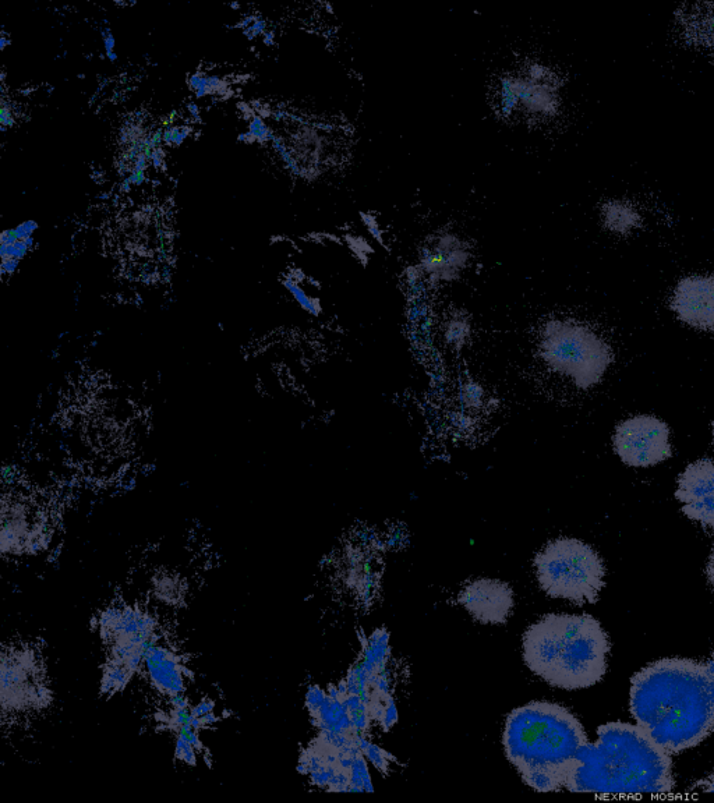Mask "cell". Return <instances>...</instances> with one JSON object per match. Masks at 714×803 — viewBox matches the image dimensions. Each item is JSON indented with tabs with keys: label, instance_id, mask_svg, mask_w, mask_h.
<instances>
[{
	"label": "cell",
	"instance_id": "cell-1",
	"mask_svg": "<svg viewBox=\"0 0 714 803\" xmlns=\"http://www.w3.org/2000/svg\"><path fill=\"white\" fill-rule=\"evenodd\" d=\"M629 710L671 755L701 745L714 732L706 663L671 657L646 665L631 679Z\"/></svg>",
	"mask_w": 714,
	"mask_h": 803
},
{
	"label": "cell",
	"instance_id": "cell-2",
	"mask_svg": "<svg viewBox=\"0 0 714 803\" xmlns=\"http://www.w3.org/2000/svg\"><path fill=\"white\" fill-rule=\"evenodd\" d=\"M673 760L638 724L609 723L576 753L565 790L602 795H666L674 791Z\"/></svg>",
	"mask_w": 714,
	"mask_h": 803
},
{
	"label": "cell",
	"instance_id": "cell-3",
	"mask_svg": "<svg viewBox=\"0 0 714 803\" xmlns=\"http://www.w3.org/2000/svg\"><path fill=\"white\" fill-rule=\"evenodd\" d=\"M588 742L581 721L558 703H528L505 721V756L537 792L565 788L576 753Z\"/></svg>",
	"mask_w": 714,
	"mask_h": 803
},
{
	"label": "cell",
	"instance_id": "cell-4",
	"mask_svg": "<svg viewBox=\"0 0 714 803\" xmlns=\"http://www.w3.org/2000/svg\"><path fill=\"white\" fill-rule=\"evenodd\" d=\"M610 650L609 635L588 614L544 615L522 638L526 667L564 691H581L603 681Z\"/></svg>",
	"mask_w": 714,
	"mask_h": 803
},
{
	"label": "cell",
	"instance_id": "cell-5",
	"mask_svg": "<svg viewBox=\"0 0 714 803\" xmlns=\"http://www.w3.org/2000/svg\"><path fill=\"white\" fill-rule=\"evenodd\" d=\"M543 592L553 599L596 604L606 586V567L595 548L572 537L550 541L533 561Z\"/></svg>",
	"mask_w": 714,
	"mask_h": 803
},
{
	"label": "cell",
	"instance_id": "cell-6",
	"mask_svg": "<svg viewBox=\"0 0 714 803\" xmlns=\"http://www.w3.org/2000/svg\"><path fill=\"white\" fill-rule=\"evenodd\" d=\"M537 349L551 370L571 378L581 389L599 384L614 360L609 343L588 325L575 321L553 320L544 324Z\"/></svg>",
	"mask_w": 714,
	"mask_h": 803
},
{
	"label": "cell",
	"instance_id": "cell-7",
	"mask_svg": "<svg viewBox=\"0 0 714 803\" xmlns=\"http://www.w3.org/2000/svg\"><path fill=\"white\" fill-rule=\"evenodd\" d=\"M615 452L625 465L632 468H650L673 455L670 428L655 416H636L615 428Z\"/></svg>",
	"mask_w": 714,
	"mask_h": 803
},
{
	"label": "cell",
	"instance_id": "cell-8",
	"mask_svg": "<svg viewBox=\"0 0 714 803\" xmlns=\"http://www.w3.org/2000/svg\"><path fill=\"white\" fill-rule=\"evenodd\" d=\"M35 654L30 650H3L2 703L3 711H23L47 706L48 689L42 670H37Z\"/></svg>",
	"mask_w": 714,
	"mask_h": 803
},
{
	"label": "cell",
	"instance_id": "cell-9",
	"mask_svg": "<svg viewBox=\"0 0 714 803\" xmlns=\"http://www.w3.org/2000/svg\"><path fill=\"white\" fill-rule=\"evenodd\" d=\"M459 604L483 625H504L514 611V590L496 579H476L458 594Z\"/></svg>",
	"mask_w": 714,
	"mask_h": 803
},
{
	"label": "cell",
	"instance_id": "cell-10",
	"mask_svg": "<svg viewBox=\"0 0 714 803\" xmlns=\"http://www.w3.org/2000/svg\"><path fill=\"white\" fill-rule=\"evenodd\" d=\"M675 498L685 516L714 529V462L701 459L678 477Z\"/></svg>",
	"mask_w": 714,
	"mask_h": 803
},
{
	"label": "cell",
	"instance_id": "cell-11",
	"mask_svg": "<svg viewBox=\"0 0 714 803\" xmlns=\"http://www.w3.org/2000/svg\"><path fill=\"white\" fill-rule=\"evenodd\" d=\"M671 310L682 323L703 331H714V277L682 279L671 297Z\"/></svg>",
	"mask_w": 714,
	"mask_h": 803
},
{
	"label": "cell",
	"instance_id": "cell-12",
	"mask_svg": "<svg viewBox=\"0 0 714 803\" xmlns=\"http://www.w3.org/2000/svg\"><path fill=\"white\" fill-rule=\"evenodd\" d=\"M470 258L468 247L455 235L434 237L423 247L420 268L436 282L457 281Z\"/></svg>",
	"mask_w": 714,
	"mask_h": 803
},
{
	"label": "cell",
	"instance_id": "cell-13",
	"mask_svg": "<svg viewBox=\"0 0 714 803\" xmlns=\"http://www.w3.org/2000/svg\"><path fill=\"white\" fill-rule=\"evenodd\" d=\"M143 665L151 684L168 700L186 695V675H190V671L175 650L154 642L148 647Z\"/></svg>",
	"mask_w": 714,
	"mask_h": 803
},
{
	"label": "cell",
	"instance_id": "cell-14",
	"mask_svg": "<svg viewBox=\"0 0 714 803\" xmlns=\"http://www.w3.org/2000/svg\"><path fill=\"white\" fill-rule=\"evenodd\" d=\"M603 225L609 231L627 235L634 229L641 226V215L635 210L634 205L625 201H609L602 207Z\"/></svg>",
	"mask_w": 714,
	"mask_h": 803
},
{
	"label": "cell",
	"instance_id": "cell-15",
	"mask_svg": "<svg viewBox=\"0 0 714 803\" xmlns=\"http://www.w3.org/2000/svg\"><path fill=\"white\" fill-rule=\"evenodd\" d=\"M470 323L465 316H455L445 325L444 338L448 345L455 349H462L470 338Z\"/></svg>",
	"mask_w": 714,
	"mask_h": 803
},
{
	"label": "cell",
	"instance_id": "cell-16",
	"mask_svg": "<svg viewBox=\"0 0 714 803\" xmlns=\"http://www.w3.org/2000/svg\"><path fill=\"white\" fill-rule=\"evenodd\" d=\"M284 286L286 290L293 296V299L298 302L299 306L302 307L303 310H306L307 313H310L311 316H318L321 313V306L320 302L317 299H313V297L307 295L305 289L300 288L298 279L295 278H286L284 281Z\"/></svg>",
	"mask_w": 714,
	"mask_h": 803
},
{
	"label": "cell",
	"instance_id": "cell-17",
	"mask_svg": "<svg viewBox=\"0 0 714 803\" xmlns=\"http://www.w3.org/2000/svg\"><path fill=\"white\" fill-rule=\"evenodd\" d=\"M461 399L463 406H466V408H479V406L483 405V388L479 387L475 382H469L461 391Z\"/></svg>",
	"mask_w": 714,
	"mask_h": 803
},
{
	"label": "cell",
	"instance_id": "cell-18",
	"mask_svg": "<svg viewBox=\"0 0 714 803\" xmlns=\"http://www.w3.org/2000/svg\"><path fill=\"white\" fill-rule=\"evenodd\" d=\"M249 133L252 134L258 143H272L275 139V133L272 132L271 127L265 125L264 120L260 116H254L250 120Z\"/></svg>",
	"mask_w": 714,
	"mask_h": 803
},
{
	"label": "cell",
	"instance_id": "cell-19",
	"mask_svg": "<svg viewBox=\"0 0 714 803\" xmlns=\"http://www.w3.org/2000/svg\"><path fill=\"white\" fill-rule=\"evenodd\" d=\"M193 129L189 125L173 127V147H180L187 140V137L192 136Z\"/></svg>",
	"mask_w": 714,
	"mask_h": 803
},
{
	"label": "cell",
	"instance_id": "cell-20",
	"mask_svg": "<svg viewBox=\"0 0 714 803\" xmlns=\"http://www.w3.org/2000/svg\"><path fill=\"white\" fill-rule=\"evenodd\" d=\"M102 41H104L105 55L115 52L116 40L109 27L101 28Z\"/></svg>",
	"mask_w": 714,
	"mask_h": 803
},
{
	"label": "cell",
	"instance_id": "cell-21",
	"mask_svg": "<svg viewBox=\"0 0 714 803\" xmlns=\"http://www.w3.org/2000/svg\"><path fill=\"white\" fill-rule=\"evenodd\" d=\"M692 791L705 792V794H714V773L706 777L705 780L698 781L692 787Z\"/></svg>",
	"mask_w": 714,
	"mask_h": 803
},
{
	"label": "cell",
	"instance_id": "cell-22",
	"mask_svg": "<svg viewBox=\"0 0 714 803\" xmlns=\"http://www.w3.org/2000/svg\"><path fill=\"white\" fill-rule=\"evenodd\" d=\"M19 265L20 261L13 260V258H9V260H2V264H0V272H2V277H6V275L12 277L14 272L17 271V268H19Z\"/></svg>",
	"mask_w": 714,
	"mask_h": 803
},
{
	"label": "cell",
	"instance_id": "cell-23",
	"mask_svg": "<svg viewBox=\"0 0 714 803\" xmlns=\"http://www.w3.org/2000/svg\"><path fill=\"white\" fill-rule=\"evenodd\" d=\"M205 76H207V74L201 72H197L192 74V76H189V79H187V87H189V90L192 91V93H196V91L199 90L201 84H203Z\"/></svg>",
	"mask_w": 714,
	"mask_h": 803
},
{
	"label": "cell",
	"instance_id": "cell-24",
	"mask_svg": "<svg viewBox=\"0 0 714 803\" xmlns=\"http://www.w3.org/2000/svg\"><path fill=\"white\" fill-rule=\"evenodd\" d=\"M16 123L13 111L9 108H0V126L12 127Z\"/></svg>",
	"mask_w": 714,
	"mask_h": 803
},
{
	"label": "cell",
	"instance_id": "cell-25",
	"mask_svg": "<svg viewBox=\"0 0 714 803\" xmlns=\"http://www.w3.org/2000/svg\"><path fill=\"white\" fill-rule=\"evenodd\" d=\"M127 178H129V180H130V182H132L133 186L140 187V186H143L144 183L147 182V172L146 171H134V169H133V172L130 173V175L127 176Z\"/></svg>",
	"mask_w": 714,
	"mask_h": 803
},
{
	"label": "cell",
	"instance_id": "cell-26",
	"mask_svg": "<svg viewBox=\"0 0 714 803\" xmlns=\"http://www.w3.org/2000/svg\"><path fill=\"white\" fill-rule=\"evenodd\" d=\"M268 23L264 19H258L256 23L253 24L252 27H249L250 33H252L254 38L260 37V35H264L265 31H267Z\"/></svg>",
	"mask_w": 714,
	"mask_h": 803
},
{
	"label": "cell",
	"instance_id": "cell-27",
	"mask_svg": "<svg viewBox=\"0 0 714 803\" xmlns=\"http://www.w3.org/2000/svg\"><path fill=\"white\" fill-rule=\"evenodd\" d=\"M706 668H708L710 693H712V702L714 706V653L708 661H706Z\"/></svg>",
	"mask_w": 714,
	"mask_h": 803
},
{
	"label": "cell",
	"instance_id": "cell-28",
	"mask_svg": "<svg viewBox=\"0 0 714 803\" xmlns=\"http://www.w3.org/2000/svg\"><path fill=\"white\" fill-rule=\"evenodd\" d=\"M17 242H19V239H17L14 229H6V231H3L2 235H0V244H14Z\"/></svg>",
	"mask_w": 714,
	"mask_h": 803
},
{
	"label": "cell",
	"instance_id": "cell-29",
	"mask_svg": "<svg viewBox=\"0 0 714 803\" xmlns=\"http://www.w3.org/2000/svg\"><path fill=\"white\" fill-rule=\"evenodd\" d=\"M706 576H708L709 583L714 589V543L712 553H710L708 565H706Z\"/></svg>",
	"mask_w": 714,
	"mask_h": 803
},
{
	"label": "cell",
	"instance_id": "cell-30",
	"mask_svg": "<svg viewBox=\"0 0 714 803\" xmlns=\"http://www.w3.org/2000/svg\"><path fill=\"white\" fill-rule=\"evenodd\" d=\"M164 144V129L162 127H157V129L153 132V144H151V148H159L162 147Z\"/></svg>",
	"mask_w": 714,
	"mask_h": 803
},
{
	"label": "cell",
	"instance_id": "cell-31",
	"mask_svg": "<svg viewBox=\"0 0 714 803\" xmlns=\"http://www.w3.org/2000/svg\"><path fill=\"white\" fill-rule=\"evenodd\" d=\"M173 127L175 125H169L164 127V145L165 147H173Z\"/></svg>",
	"mask_w": 714,
	"mask_h": 803
},
{
	"label": "cell",
	"instance_id": "cell-32",
	"mask_svg": "<svg viewBox=\"0 0 714 803\" xmlns=\"http://www.w3.org/2000/svg\"><path fill=\"white\" fill-rule=\"evenodd\" d=\"M9 45H12V40L9 38V34L5 31V26H2V33H0V51H5Z\"/></svg>",
	"mask_w": 714,
	"mask_h": 803
},
{
	"label": "cell",
	"instance_id": "cell-33",
	"mask_svg": "<svg viewBox=\"0 0 714 803\" xmlns=\"http://www.w3.org/2000/svg\"><path fill=\"white\" fill-rule=\"evenodd\" d=\"M133 190L132 182H130L129 178H125L122 182L119 183V193L120 194H129L130 191Z\"/></svg>",
	"mask_w": 714,
	"mask_h": 803
},
{
	"label": "cell",
	"instance_id": "cell-34",
	"mask_svg": "<svg viewBox=\"0 0 714 803\" xmlns=\"http://www.w3.org/2000/svg\"><path fill=\"white\" fill-rule=\"evenodd\" d=\"M21 225L24 226V229H26V231L28 233H30L31 236H33L34 232L37 231L38 228H40V225H38V222H35V221H26V222H23V224H21Z\"/></svg>",
	"mask_w": 714,
	"mask_h": 803
},
{
	"label": "cell",
	"instance_id": "cell-35",
	"mask_svg": "<svg viewBox=\"0 0 714 803\" xmlns=\"http://www.w3.org/2000/svg\"><path fill=\"white\" fill-rule=\"evenodd\" d=\"M14 233H16L17 239L19 240H26L27 237H31L30 233H28L21 224L17 226V228H14Z\"/></svg>",
	"mask_w": 714,
	"mask_h": 803
},
{
	"label": "cell",
	"instance_id": "cell-36",
	"mask_svg": "<svg viewBox=\"0 0 714 803\" xmlns=\"http://www.w3.org/2000/svg\"><path fill=\"white\" fill-rule=\"evenodd\" d=\"M274 40H275L274 31L272 30L265 31V34L263 35L264 44L267 45V47H272V45H274Z\"/></svg>",
	"mask_w": 714,
	"mask_h": 803
},
{
	"label": "cell",
	"instance_id": "cell-37",
	"mask_svg": "<svg viewBox=\"0 0 714 803\" xmlns=\"http://www.w3.org/2000/svg\"><path fill=\"white\" fill-rule=\"evenodd\" d=\"M238 141L239 143L252 144L254 143V141H256V139H254L252 134L247 132V133H240L238 136Z\"/></svg>",
	"mask_w": 714,
	"mask_h": 803
},
{
	"label": "cell",
	"instance_id": "cell-38",
	"mask_svg": "<svg viewBox=\"0 0 714 803\" xmlns=\"http://www.w3.org/2000/svg\"><path fill=\"white\" fill-rule=\"evenodd\" d=\"M113 197L112 191H101L100 194H97V200L101 201H109Z\"/></svg>",
	"mask_w": 714,
	"mask_h": 803
},
{
	"label": "cell",
	"instance_id": "cell-39",
	"mask_svg": "<svg viewBox=\"0 0 714 803\" xmlns=\"http://www.w3.org/2000/svg\"><path fill=\"white\" fill-rule=\"evenodd\" d=\"M151 166H153L155 169L165 168V159L153 158V161H151Z\"/></svg>",
	"mask_w": 714,
	"mask_h": 803
},
{
	"label": "cell",
	"instance_id": "cell-40",
	"mask_svg": "<svg viewBox=\"0 0 714 803\" xmlns=\"http://www.w3.org/2000/svg\"><path fill=\"white\" fill-rule=\"evenodd\" d=\"M271 118L275 120V122H281L286 118V113L284 111H275L272 112Z\"/></svg>",
	"mask_w": 714,
	"mask_h": 803
},
{
	"label": "cell",
	"instance_id": "cell-41",
	"mask_svg": "<svg viewBox=\"0 0 714 803\" xmlns=\"http://www.w3.org/2000/svg\"><path fill=\"white\" fill-rule=\"evenodd\" d=\"M24 243H26V244H27V247H28V249H30V251H33V250H34V246H35V239H34V236L27 237V239H26V240H24Z\"/></svg>",
	"mask_w": 714,
	"mask_h": 803
},
{
	"label": "cell",
	"instance_id": "cell-42",
	"mask_svg": "<svg viewBox=\"0 0 714 803\" xmlns=\"http://www.w3.org/2000/svg\"><path fill=\"white\" fill-rule=\"evenodd\" d=\"M105 56H106V59H108L109 62H112V63H115L116 60H118V53H116V52L108 53V55H105Z\"/></svg>",
	"mask_w": 714,
	"mask_h": 803
},
{
	"label": "cell",
	"instance_id": "cell-43",
	"mask_svg": "<svg viewBox=\"0 0 714 803\" xmlns=\"http://www.w3.org/2000/svg\"><path fill=\"white\" fill-rule=\"evenodd\" d=\"M33 91H34L33 88H28V90H26V91H21V94L30 95L31 93H33Z\"/></svg>",
	"mask_w": 714,
	"mask_h": 803
},
{
	"label": "cell",
	"instance_id": "cell-44",
	"mask_svg": "<svg viewBox=\"0 0 714 803\" xmlns=\"http://www.w3.org/2000/svg\"><path fill=\"white\" fill-rule=\"evenodd\" d=\"M53 90H55V87H53V86H47V93H48V95H51V94L53 93Z\"/></svg>",
	"mask_w": 714,
	"mask_h": 803
},
{
	"label": "cell",
	"instance_id": "cell-45",
	"mask_svg": "<svg viewBox=\"0 0 714 803\" xmlns=\"http://www.w3.org/2000/svg\"><path fill=\"white\" fill-rule=\"evenodd\" d=\"M232 9H240L239 3H231Z\"/></svg>",
	"mask_w": 714,
	"mask_h": 803
},
{
	"label": "cell",
	"instance_id": "cell-46",
	"mask_svg": "<svg viewBox=\"0 0 714 803\" xmlns=\"http://www.w3.org/2000/svg\"><path fill=\"white\" fill-rule=\"evenodd\" d=\"M6 132H7V127H5V126H0V133H3V134H5Z\"/></svg>",
	"mask_w": 714,
	"mask_h": 803
},
{
	"label": "cell",
	"instance_id": "cell-47",
	"mask_svg": "<svg viewBox=\"0 0 714 803\" xmlns=\"http://www.w3.org/2000/svg\"><path fill=\"white\" fill-rule=\"evenodd\" d=\"M86 59H87V60H91V59H93V55H91V53H90V55H86Z\"/></svg>",
	"mask_w": 714,
	"mask_h": 803
},
{
	"label": "cell",
	"instance_id": "cell-48",
	"mask_svg": "<svg viewBox=\"0 0 714 803\" xmlns=\"http://www.w3.org/2000/svg\"><path fill=\"white\" fill-rule=\"evenodd\" d=\"M712 427H713V437H714V422H713V424H712Z\"/></svg>",
	"mask_w": 714,
	"mask_h": 803
}]
</instances>
